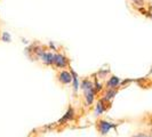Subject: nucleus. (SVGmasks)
Segmentation results:
<instances>
[{"instance_id": "obj_1", "label": "nucleus", "mask_w": 152, "mask_h": 137, "mask_svg": "<svg viewBox=\"0 0 152 137\" xmlns=\"http://www.w3.org/2000/svg\"><path fill=\"white\" fill-rule=\"evenodd\" d=\"M117 128V125L115 123H112V122H109L107 120H99L97 122V129H99V134L102 136H105L107 135L112 129H115Z\"/></svg>"}, {"instance_id": "obj_2", "label": "nucleus", "mask_w": 152, "mask_h": 137, "mask_svg": "<svg viewBox=\"0 0 152 137\" xmlns=\"http://www.w3.org/2000/svg\"><path fill=\"white\" fill-rule=\"evenodd\" d=\"M56 68H65L69 65V60L68 57L63 54L56 53L54 54V64Z\"/></svg>"}, {"instance_id": "obj_3", "label": "nucleus", "mask_w": 152, "mask_h": 137, "mask_svg": "<svg viewBox=\"0 0 152 137\" xmlns=\"http://www.w3.org/2000/svg\"><path fill=\"white\" fill-rule=\"evenodd\" d=\"M57 80L61 85H69L72 82V74L71 72H68L65 70H62L57 74Z\"/></svg>"}, {"instance_id": "obj_4", "label": "nucleus", "mask_w": 152, "mask_h": 137, "mask_svg": "<svg viewBox=\"0 0 152 137\" xmlns=\"http://www.w3.org/2000/svg\"><path fill=\"white\" fill-rule=\"evenodd\" d=\"M95 94H96V91H95V88H94V87L91 88V89L85 90V101H86V105H87V106H89V105L93 104L94 98H95Z\"/></svg>"}, {"instance_id": "obj_5", "label": "nucleus", "mask_w": 152, "mask_h": 137, "mask_svg": "<svg viewBox=\"0 0 152 137\" xmlns=\"http://www.w3.org/2000/svg\"><path fill=\"white\" fill-rule=\"evenodd\" d=\"M73 118H75V109H73V107H69L68 111H66V113L64 114L61 119L58 120V123L62 125V123H65V122H68V121H71Z\"/></svg>"}, {"instance_id": "obj_6", "label": "nucleus", "mask_w": 152, "mask_h": 137, "mask_svg": "<svg viewBox=\"0 0 152 137\" xmlns=\"http://www.w3.org/2000/svg\"><path fill=\"white\" fill-rule=\"evenodd\" d=\"M39 58L41 60V62H42L45 65H53L54 64V54L53 53L45 52Z\"/></svg>"}, {"instance_id": "obj_7", "label": "nucleus", "mask_w": 152, "mask_h": 137, "mask_svg": "<svg viewBox=\"0 0 152 137\" xmlns=\"http://www.w3.org/2000/svg\"><path fill=\"white\" fill-rule=\"evenodd\" d=\"M120 85V78L115 76H112L107 82V88H112V89H117Z\"/></svg>"}, {"instance_id": "obj_8", "label": "nucleus", "mask_w": 152, "mask_h": 137, "mask_svg": "<svg viewBox=\"0 0 152 137\" xmlns=\"http://www.w3.org/2000/svg\"><path fill=\"white\" fill-rule=\"evenodd\" d=\"M71 74H72V87H73V90L78 91V89L80 88V81H79V77L76 73V71H71Z\"/></svg>"}, {"instance_id": "obj_9", "label": "nucleus", "mask_w": 152, "mask_h": 137, "mask_svg": "<svg viewBox=\"0 0 152 137\" xmlns=\"http://www.w3.org/2000/svg\"><path fill=\"white\" fill-rule=\"evenodd\" d=\"M104 102H105V101L103 98L99 101V103H97V105H96V109H95V117H99V115H101V114L105 111Z\"/></svg>"}, {"instance_id": "obj_10", "label": "nucleus", "mask_w": 152, "mask_h": 137, "mask_svg": "<svg viewBox=\"0 0 152 137\" xmlns=\"http://www.w3.org/2000/svg\"><path fill=\"white\" fill-rule=\"evenodd\" d=\"M117 95V89H112V88H107V90L105 91V94H104V97L103 99L107 102V101H110V99H112Z\"/></svg>"}, {"instance_id": "obj_11", "label": "nucleus", "mask_w": 152, "mask_h": 137, "mask_svg": "<svg viewBox=\"0 0 152 137\" xmlns=\"http://www.w3.org/2000/svg\"><path fill=\"white\" fill-rule=\"evenodd\" d=\"M80 87H81V89L83 90H87V89H91L94 87V84L91 82L89 79H84L81 82H80Z\"/></svg>"}, {"instance_id": "obj_12", "label": "nucleus", "mask_w": 152, "mask_h": 137, "mask_svg": "<svg viewBox=\"0 0 152 137\" xmlns=\"http://www.w3.org/2000/svg\"><path fill=\"white\" fill-rule=\"evenodd\" d=\"M1 40L5 41V42H10L12 41V37L8 32H2V36H1Z\"/></svg>"}, {"instance_id": "obj_13", "label": "nucleus", "mask_w": 152, "mask_h": 137, "mask_svg": "<svg viewBox=\"0 0 152 137\" xmlns=\"http://www.w3.org/2000/svg\"><path fill=\"white\" fill-rule=\"evenodd\" d=\"M94 88H95V91L99 93V90H102V85L99 84V80L97 78H95V82H94Z\"/></svg>"}, {"instance_id": "obj_14", "label": "nucleus", "mask_w": 152, "mask_h": 137, "mask_svg": "<svg viewBox=\"0 0 152 137\" xmlns=\"http://www.w3.org/2000/svg\"><path fill=\"white\" fill-rule=\"evenodd\" d=\"M109 72H110L109 70H102V71H99V77H101V76L104 77L107 73H109Z\"/></svg>"}, {"instance_id": "obj_15", "label": "nucleus", "mask_w": 152, "mask_h": 137, "mask_svg": "<svg viewBox=\"0 0 152 137\" xmlns=\"http://www.w3.org/2000/svg\"><path fill=\"white\" fill-rule=\"evenodd\" d=\"M133 2L134 4H136V5H140V6H143V0H133Z\"/></svg>"}, {"instance_id": "obj_16", "label": "nucleus", "mask_w": 152, "mask_h": 137, "mask_svg": "<svg viewBox=\"0 0 152 137\" xmlns=\"http://www.w3.org/2000/svg\"><path fill=\"white\" fill-rule=\"evenodd\" d=\"M133 137H150V136H149V135H146V134H143V133H140V134L134 135Z\"/></svg>"}, {"instance_id": "obj_17", "label": "nucleus", "mask_w": 152, "mask_h": 137, "mask_svg": "<svg viewBox=\"0 0 152 137\" xmlns=\"http://www.w3.org/2000/svg\"><path fill=\"white\" fill-rule=\"evenodd\" d=\"M49 47H50V48H54V49H55V45H54L53 42H49Z\"/></svg>"}, {"instance_id": "obj_18", "label": "nucleus", "mask_w": 152, "mask_h": 137, "mask_svg": "<svg viewBox=\"0 0 152 137\" xmlns=\"http://www.w3.org/2000/svg\"><path fill=\"white\" fill-rule=\"evenodd\" d=\"M149 15H150V14H149ZM150 16H151V18H152V14H151V15H150Z\"/></svg>"}, {"instance_id": "obj_19", "label": "nucleus", "mask_w": 152, "mask_h": 137, "mask_svg": "<svg viewBox=\"0 0 152 137\" xmlns=\"http://www.w3.org/2000/svg\"><path fill=\"white\" fill-rule=\"evenodd\" d=\"M151 73H152V70H151Z\"/></svg>"}]
</instances>
